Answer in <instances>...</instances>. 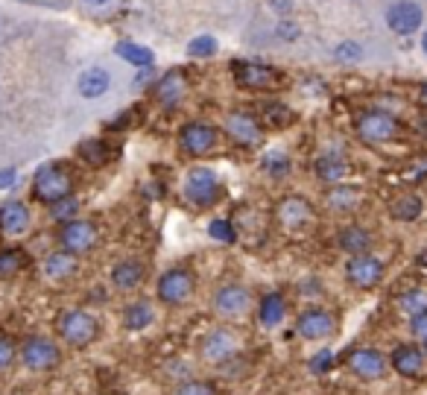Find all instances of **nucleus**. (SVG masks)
<instances>
[{"mask_svg": "<svg viewBox=\"0 0 427 395\" xmlns=\"http://www.w3.org/2000/svg\"><path fill=\"white\" fill-rule=\"evenodd\" d=\"M56 331L62 337V342L74 345V349H82V345H91L100 334V325L88 310H65L56 323Z\"/></svg>", "mask_w": 427, "mask_h": 395, "instance_id": "f257e3e1", "label": "nucleus"}, {"mask_svg": "<svg viewBox=\"0 0 427 395\" xmlns=\"http://www.w3.org/2000/svg\"><path fill=\"white\" fill-rule=\"evenodd\" d=\"M70 173L62 164H44L35 173V196L41 202H62L70 193Z\"/></svg>", "mask_w": 427, "mask_h": 395, "instance_id": "f03ea898", "label": "nucleus"}, {"mask_svg": "<svg viewBox=\"0 0 427 395\" xmlns=\"http://www.w3.org/2000/svg\"><path fill=\"white\" fill-rule=\"evenodd\" d=\"M21 363L30 372H47L59 363V345L50 337H30L21 345Z\"/></svg>", "mask_w": 427, "mask_h": 395, "instance_id": "7ed1b4c3", "label": "nucleus"}, {"mask_svg": "<svg viewBox=\"0 0 427 395\" xmlns=\"http://www.w3.org/2000/svg\"><path fill=\"white\" fill-rule=\"evenodd\" d=\"M155 290L164 305H182L191 299V293H194V276L187 273V269H170V273H164L158 278Z\"/></svg>", "mask_w": 427, "mask_h": 395, "instance_id": "20e7f679", "label": "nucleus"}, {"mask_svg": "<svg viewBox=\"0 0 427 395\" xmlns=\"http://www.w3.org/2000/svg\"><path fill=\"white\" fill-rule=\"evenodd\" d=\"M214 308L226 319H240L252 310V293L240 284H226L217 296H214Z\"/></svg>", "mask_w": 427, "mask_h": 395, "instance_id": "39448f33", "label": "nucleus"}, {"mask_svg": "<svg viewBox=\"0 0 427 395\" xmlns=\"http://www.w3.org/2000/svg\"><path fill=\"white\" fill-rule=\"evenodd\" d=\"M237 349H240V340H237V334L228 331V328H217V331H211L202 340V357L208 363H220L223 366V363H228L237 355Z\"/></svg>", "mask_w": 427, "mask_h": 395, "instance_id": "423d86ee", "label": "nucleus"}, {"mask_svg": "<svg viewBox=\"0 0 427 395\" xmlns=\"http://www.w3.org/2000/svg\"><path fill=\"white\" fill-rule=\"evenodd\" d=\"M184 193H187V200L196 202V205H211L214 200H217V193H220V185H217V176H214V170L196 167V170L187 173Z\"/></svg>", "mask_w": 427, "mask_h": 395, "instance_id": "0eeeda50", "label": "nucleus"}, {"mask_svg": "<svg viewBox=\"0 0 427 395\" xmlns=\"http://www.w3.org/2000/svg\"><path fill=\"white\" fill-rule=\"evenodd\" d=\"M357 132H360V138L369 141V144H384V141L395 138L398 123H395V117L387 114V112H366V114L360 117V123H357Z\"/></svg>", "mask_w": 427, "mask_h": 395, "instance_id": "6e6552de", "label": "nucleus"}, {"mask_svg": "<svg viewBox=\"0 0 427 395\" xmlns=\"http://www.w3.org/2000/svg\"><path fill=\"white\" fill-rule=\"evenodd\" d=\"M59 240L65 246V252L82 255V252H88L91 246H94V240H97V229H94L91 223H82V220H74V223H65L62 226Z\"/></svg>", "mask_w": 427, "mask_h": 395, "instance_id": "1a4fd4ad", "label": "nucleus"}, {"mask_svg": "<svg viewBox=\"0 0 427 395\" xmlns=\"http://www.w3.org/2000/svg\"><path fill=\"white\" fill-rule=\"evenodd\" d=\"M345 276H348L351 284H357V287H375L384 276V264L377 258H372V255H366V252L354 255L345 266Z\"/></svg>", "mask_w": 427, "mask_h": 395, "instance_id": "9d476101", "label": "nucleus"}, {"mask_svg": "<svg viewBox=\"0 0 427 395\" xmlns=\"http://www.w3.org/2000/svg\"><path fill=\"white\" fill-rule=\"evenodd\" d=\"M296 334L301 340H325L334 334V316H331L328 310H304L299 316V323H296Z\"/></svg>", "mask_w": 427, "mask_h": 395, "instance_id": "9b49d317", "label": "nucleus"}, {"mask_svg": "<svg viewBox=\"0 0 427 395\" xmlns=\"http://www.w3.org/2000/svg\"><path fill=\"white\" fill-rule=\"evenodd\" d=\"M182 146L191 156H205L217 146V129L208 123H187L182 129Z\"/></svg>", "mask_w": 427, "mask_h": 395, "instance_id": "f8f14e48", "label": "nucleus"}, {"mask_svg": "<svg viewBox=\"0 0 427 395\" xmlns=\"http://www.w3.org/2000/svg\"><path fill=\"white\" fill-rule=\"evenodd\" d=\"M348 369L354 375H360L366 381H375V378H381L387 372V360L381 352H375V349H354L348 355Z\"/></svg>", "mask_w": 427, "mask_h": 395, "instance_id": "ddd939ff", "label": "nucleus"}, {"mask_svg": "<svg viewBox=\"0 0 427 395\" xmlns=\"http://www.w3.org/2000/svg\"><path fill=\"white\" fill-rule=\"evenodd\" d=\"M389 21V30L398 33V36H410L421 27V9L416 4H410V0H401V4H395L387 15Z\"/></svg>", "mask_w": 427, "mask_h": 395, "instance_id": "4468645a", "label": "nucleus"}, {"mask_svg": "<svg viewBox=\"0 0 427 395\" xmlns=\"http://www.w3.org/2000/svg\"><path fill=\"white\" fill-rule=\"evenodd\" d=\"M226 129L234 141H240V144H257L260 141V126H257V120L249 114V112H234L228 114L226 120Z\"/></svg>", "mask_w": 427, "mask_h": 395, "instance_id": "2eb2a0df", "label": "nucleus"}, {"mask_svg": "<svg viewBox=\"0 0 427 395\" xmlns=\"http://www.w3.org/2000/svg\"><path fill=\"white\" fill-rule=\"evenodd\" d=\"M30 226V211L23 202H6L0 205V232L4 234H23Z\"/></svg>", "mask_w": 427, "mask_h": 395, "instance_id": "dca6fc26", "label": "nucleus"}, {"mask_svg": "<svg viewBox=\"0 0 427 395\" xmlns=\"http://www.w3.org/2000/svg\"><path fill=\"white\" fill-rule=\"evenodd\" d=\"M278 220L284 229H301L311 220V205L299 200V196H290V200H284L278 205Z\"/></svg>", "mask_w": 427, "mask_h": 395, "instance_id": "f3484780", "label": "nucleus"}, {"mask_svg": "<svg viewBox=\"0 0 427 395\" xmlns=\"http://www.w3.org/2000/svg\"><path fill=\"white\" fill-rule=\"evenodd\" d=\"M392 366H395V372L401 375H421V369H424V355L416 349V345H398L395 355H392Z\"/></svg>", "mask_w": 427, "mask_h": 395, "instance_id": "a211bd4d", "label": "nucleus"}, {"mask_svg": "<svg viewBox=\"0 0 427 395\" xmlns=\"http://www.w3.org/2000/svg\"><path fill=\"white\" fill-rule=\"evenodd\" d=\"M284 313H287V305H284L281 293H270L260 299L257 316H260V323H264V328H278L284 323Z\"/></svg>", "mask_w": 427, "mask_h": 395, "instance_id": "6ab92c4d", "label": "nucleus"}, {"mask_svg": "<svg viewBox=\"0 0 427 395\" xmlns=\"http://www.w3.org/2000/svg\"><path fill=\"white\" fill-rule=\"evenodd\" d=\"M111 281L117 290H132L138 287L140 281H144V264H138V261H123V264H117L111 269Z\"/></svg>", "mask_w": 427, "mask_h": 395, "instance_id": "aec40b11", "label": "nucleus"}, {"mask_svg": "<svg viewBox=\"0 0 427 395\" xmlns=\"http://www.w3.org/2000/svg\"><path fill=\"white\" fill-rule=\"evenodd\" d=\"M77 273V261L70 252H53L50 258L44 261V276L53 278V281H65Z\"/></svg>", "mask_w": 427, "mask_h": 395, "instance_id": "412c9836", "label": "nucleus"}, {"mask_svg": "<svg viewBox=\"0 0 427 395\" xmlns=\"http://www.w3.org/2000/svg\"><path fill=\"white\" fill-rule=\"evenodd\" d=\"M152 319H155L152 305H150L147 299H138V302H132V305L126 308V313H123V325H126L129 331H144L147 325H152Z\"/></svg>", "mask_w": 427, "mask_h": 395, "instance_id": "4be33fe9", "label": "nucleus"}, {"mask_svg": "<svg viewBox=\"0 0 427 395\" xmlns=\"http://www.w3.org/2000/svg\"><path fill=\"white\" fill-rule=\"evenodd\" d=\"M237 82L246 88H267L275 82V73L264 65H240L237 67Z\"/></svg>", "mask_w": 427, "mask_h": 395, "instance_id": "5701e85b", "label": "nucleus"}, {"mask_svg": "<svg viewBox=\"0 0 427 395\" xmlns=\"http://www.w3.org/2000/svg\"><path fill=\"white\" fill-rule=\"evenodd\" d=\"M109 91V73L103 67H91L79 77V94L94 100V97H103Z\"/></svg>", "mask_w": 427, "mask_h": 395, "instance_id": "b1692460", "label": "nucleus"}, {"mask_svg": "<svg viewBox=\"0 0 427 395\" xmlns=\"http://www.w3.org/2000/svg\"><path fill=\"white\" fill-rule=\"evenodd\" d=\"M117 56L132 62V65H138V67H150L152 59H155L152 50H147V47H138L132 41H121V44H117Z\"/></svg>", "mask_w": 427, "mask_h": 395, "instance_id": "393cba45", "label": "nucleus"}, {"mask_svg": "<svg viewBox=\"0 0 427 395\" xmlns=\"http://www.w3.org/2000/svg\"><path fill=\"white\" fill-rule=\"evenodd\" d=\"M182 91H184L182 77H179V73H167V77L161 80V85H158V100L167 103V106H173L179 97H182Z\"/></svg>", "mask_w": 427, "mask_h": 395, "instance_id": "a878e982", "label": "nucleus"}, {"mask_svg": "<svg viewBox=\"0 0 427 395\" xmlns=\"http://www.w3.org/2000/svg\"><path fill=\"white\" fill-rule=\"evenodd\" d=\"M79 156H82L88 164H106L109 150H106V144H103L100 138H91V141L79 144Z\"/></svg>", "mask_w": 427, "mask_h": 395, "instance_id": "bb28decb", "label": "nucleus"}, {"mask_svg": "<svg viewBox=\"0 0 427 395\" xmlns=\"http://www.w3.org/2000/svg\"><path fill=\"white\" fill-rule=\"evenodd\" d=\"M340 243H343V249H348L354 255H363L366 246H369V234L363 229H345L343 237H340Z\"/></svg>", "mask_w": 427, "mask_h": 395, "instance_id": "cd10ccee", "label": "nucleus"}, {"mask_svg": "<svg viewBox=\"0 0 427 395\" xmlns=\"http://www.w3.org/2000/svg\"><path fill=\"white\" fill-rule=\"evenodd\" d=\"M21 266H23V252L21 249L0 252V278H12L15 273H21Z\"/></svg>", "mask_w": 427, "mask_h": 395, "instance_id": "c85d7f7f", "label": "nucleus"}, {"mask_svg": "<svg viewBox=\"0 0 427 395\" xmlns=\"http://www.w3.org/2000/svg\"><path fill=\"white\" fill-rule=\"evenodd\" d=\"M392 214L398 220H416L421 214V202H418V196H401V200L392 205Z\"/></svg>", "mask_w": 427, "mask_h": 395, "instance_id": "c756f323", "label": "nucleus"}, {"mask_svg": "<svg viewBox=\"0 0 427 395\" xmlns=\"http://www.w3.org/2000/svg\"><path fill=\"white\" fill-rule=\"evenodd\" d=\"M401 308H404L407 313H421V310H427V293L424 290H410V293H404L401 296Z\"/></svg>", "mask_w": 427, "mask_h": 395, "instance_id": "7c9ffc66", "label": "nucleus"}, {"mask_svg": "<svg viewBox=\"0 0 427 395\" xmlns=\"http://www.w3.org/2000/svg\"><path fill=\"white\" fill-rule=\"evenodd\" d=\"M173 395H217V386L208 381H182Z\"/></svg>", "mask_w": 427, "mask_h": 395, "instance_id": "2f4dec72", "label": "nucleus"}, {"mask_svg": "<svg viewBox=\"0 0 427 395\" xmlns=\"http://www.w3.org/2000/svg\"><path fill=\"white\" fill-rule=\"evenodd\" d=\"M319 176H322L325 182H337V179L345 176V164H343L340 158H322V161H319Z\"/></svg>", "mask_w": 427, "mask_h": 395, "instance_id": "473e14b6", "label": "nucleus"}, {"mask_svg": "<svg viewBox=\"0 0 427 395\" xmlns=\"http://www.w3.org/2000/svg\"><path fill=\"white\" fill-rule=\"evenodd\" d=\"M354 202H357V190H351V188H337V190L328 193L331 208H351Z\"/></svg>", "mask_w": 427, "mask_h": 395, "instance_id": "72a5a7b5", "label": "nucleus"}, {"mask_svg": "<svg viewBox=\"0 0 427 395\" xmlns=\"http://www.w3.org/2000/svg\"><path fill=\"white\" fill-rule=\"evenodd\" d=\"M187 50H191V56H211L214 50H217V41H214L211 36H199V38L191 41Z\"/></svg>", "mask_w": 427, "mask_h": 395, "instance_id": "f704fd0d", "label": "nucleus"}, {"mask_svg": "<svg viewBox=\"0 0 427 395\" xmlns=\"http://www.w3.org/2000/svg\"><path fill=\"white\" fill-rule=\"evenodd\" d=\"M15 355H18L15 342H12L9 337H4V334H0V372H4V369H9V366H12Z\"/></svg>", "mask_w": 427, "mask_h": 395, "instance_id": "c9c22d12", "label": "nucleus"}, {"mask_svg": "<svg viewBox=\"0 0 427 395\" xmlns=\"http://www.w3.org/2000/svg\"><path fill=\"white\" fill-rule=\"evenodd\" d=\"M208 232H211V237H217V240H234V229H231V223H226V220H214V223L208 226Z\"/></svg>", "mask_w": 427, "mask_h": 395, "instance_id": "e433bc0d", "label": "nucleus"}, {"mask_svg": "<svg viewBox=\"0 0 427 395\" xmlns=\"http://www.w3.org/2000/svg\"><path fill=\"white\" fill-rule=\"evenodd\" d=\"M77 208H79V202H77V200H70V196H67V200H62V202H56V208H53V217H56V220H65V217H74V214H77Z\"/></svg>", "mask_w": 427, "mask_h": 395, "instance_id": "4c0bfd02", "label": "nucleus"}, {"mask_svg": "<svg viewBox=\"0 0 427 395\" xmlns=\"http://www.w3.org/2000/svg\"><path fill=\"white\" fill-rule=\"evenodd\" d=\"M331 360H334V357H331V352H328V349H325V352H319V355L311 360V372H314V375L328 372V369H331Z\"/></svg>", "mask_w": 427, "mask_h": 395, "instance_id": "58836bf2", "label": "nucleus"}, {"mask_svg": "<svg viewBox=\"0 0 427 395\" xmlns=\"http://www.w3.org/2000/svg\"><path fill=\"white\" fill-rule=\"evenodd\" d=\"M413 334L416 337H421V340H427V310H421V313H416L413 316Z\"/></svg>", "mask_w": 427, "mask_h": 395, "instance_id": "ea45409f", "label": "nucleus"}, {"mask_svg": "<svg viewBox=\"0 0 427 395\" xmlns=\"http://www.w3.org/2000/svg\"><path fill=\"white\" fill-rule=\"evenodd\" d=\"M337 59H360V47L357 44H343V47H337Z\"/></svg>", "mask_w": 427, "mask_h": 395, "instance_id": "a19ab883", "label": "nucleus"}, {"mask_svg": "<svg viewBox=\"0 0 427 395\" xmlns=\"http://www.w3.org/2000/svg\"><path fill=\"white\" fill-rule=\"evenodd\" d=\"M12 179H15V173H12V170H4V173H0V188H9Z\"/></svg>", "mask_w": 427, "mask_h": 395, "instance_id": "79ce46f5", "label": "nucleus"}, {"mask_svg": "<svg viewBox=\"0 0 427 395\" xmlns=\"http://www.w3.org/2000/svg\"><path fill=\"white\" fill-rule=\"evenodd\" d=\"M281 36H290V38H293V36H296V30H293V27H281Z\"/></svg>", "mask_w": 427, "mask_h": 395, "instance_id": "37998d69", "label": "nucleus"}, {"mask_svg": "<svg viewBox=\"0 0 427 395\" xmlns=\"http://www.w3.org/2000/svg\"><path fill=\"white\" fill-rule=\"evenodd\" d=\"M421 100H424V103H427V85H424V88H421Z\"/></svg>", "mask_w": 427, "mask_h": 395, "instance_id": "c03bdc74", "label": "nucleus"}, {"mask_svg": "<svg viewBox=\"0 0 427 395\" xmlns=\"http://www.w3.org/2000/svg\"><path fill=\"white\" fill-rule=\"evenodd\" d=\"M418 261H421V264H424V266H427V252H424V255H421V258H418Z\"/></svg>", "mask_w": 427, "mask_h": 395, "instance_id": "a18cd8bd", "label": "nucleus"}, {"mask_svg": "<svg viewBox=\"0 0 427 395\" xmlns=\"http://www.w3.org/2000/svg\"><path fill=\"white\" fill-rule=\"evenodd\" d=\"M421 44H424V53H427V33H424V41H421Z\"/></svg>", "mask_w": 427, "mask_h": 395, "instance_id": "49530a36", "label": "nucleus"}, {"mask_svg": "<svg viewBox=\"0 0 427 395\" xmlns=\"http://www.w3.org/2000/svg\"><path fill=\"white\" fill-rule=\"evenodd\" d=\"M88 4H106V0H88Z\"/></svg>", "mask_w": 427, "mask_h": 395, "instance_id": "de8ad7c7", "label": "nucleus"}]
</instances>
